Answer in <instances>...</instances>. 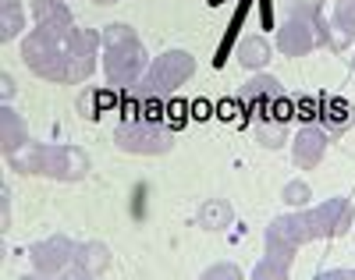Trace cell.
Returning a JSON list of instances; mask_svg holds the SVG:
<instances>
[{
    "label": "cell",
    "instance_id": "obj_26",
    "mask_svg": "<svg viewBox=\"0 0 355 280\" xmlns=\"http://www.w3.org/2000/svg\"><path fill=\"white\" fill-rule=\"evenodd\" d=\"M239 114H242V103H239V96H234V100H224V103H217V117H220V121H234Z\"/></svg>",
    "mask_w": 355,
    "mask_h": 280
},
{
    "label": "cell",
    "instance_id": "obj_30",
    "mask_svg": "<svg viewBox=\"0 0 355 280\" xmlns=\"http://www.w3.org/2000/svg\"><path fill=\"white\" fill-rule=\"evenodd\" d=\"M93 4H117V0H93Z\"/></svg>",
    "mask_w": 355,
    "mask_h": 280
},
{
    "label": "cell",
    "instance_id": "obj_32",
    "mask_svg": "<svg viewBox=\"0 0 355 280\" xmlns=\"http://www.w3.org/2000/svg\"><path fill=\"white\" fill-rule=\"evenodd\" d=\"M352 64H355V60H352Z\"/></svg>",
    "mask_w": 355,
    "mask_h": 280
},
{
    "label": "cell",
    "instance_id": "obj_16",
    "mask_svg": "<svg viewBox=\"0 0 355 280\" xmlns=\"http://www.w3.org/2000/svg\"><path fill=\"white\" fill-rule=\"evenodd\" d=\"M25 28V11L21 0H0V43H11Z\"/></svg>",
    "mask_w": 355,
    "mask_h": 280
},
{
    "label": "cell",
    "instance_id": "obj_20",
    "mask_svg": "<svg viewBox=\"0 0 355 280\" xmlns=\"http://www.w3.org/2000/svg\"><path fill=\"white\" fill-rule=\"evenodd\" d=\"M33 15L40 25H57V21H75L64 0H33Z\"/></svg>",
    "mask_w": 355,
    "mask_h": 280
},
{
    "label": "cell",
    "instance_id": "obj_9",
    "mask_svg": "<svg viewBox=\"0 0 355 280\" xmlns=\"http://www.w3.org/2000/svg\"><path fill=\"white\" fill-rule=\"evenodd\" d=\"M281 96V82L274 78V75H252L249 82H245V89H242V96H239V103H242V121H249V117H256V114H263V110H270V103Z\"/></svg>",
    "mask_w": 355,
    "mask_h": 280
},
{
    "label": "cell",
    "instance_id": "obj_10",
    "mask_svg": "<svg viewBox=\"0 0 355 280\" xmlns=\"http://www.w3.org/2000/svg\"><path fill=\"white\" fill-rule=\"evenodd\" d=\"M327 132L316 128V124H306V128H299V135L291 139V160L295 167H302V170H313L320 160H323V152H327Z\"/></svg>",
    "mask_w": 355,
    "mask_h": 280
},
{
    "label": "cell",
    "instance_id": "obj_31",
    "mask_svg": "<svg viewBox=\"0 0 355 280\" xmlns=\"http://www.w3.org/2000/svg\"><path fill=\"white\" fill-rule=\"evenodd\" d=\"M206 4H210V8H214V4H220V0H206Z\"/></svg>",
    "mask_w": 355,
    "mask_h": 280
},
{
    "label": "cell",
    "instance_id": "obj_7",
    "mask_svg": "<svg viewBox=\"0 0 355 280\" xmlns=\"http://www.w3.org/2000/svg\"><path fill=\"white\" fill-rule=\"evenodd\" d=\"M114 146L121 152H132V157H164V152L174 149V132L164 121H121L114 128Z\"/></svg>",
    "mask_w": 355,
    "mask_h": 280
},
{
    "label": "cell",
    "instance_id": "obj_18",
    "mask_svg": "<svg viewBox=\"0 0 355 280\" xmlns=\"http://www.w3.org/2000/svg\"><path fill=\"white\" fill-rule=\"evenodd\" d=\"M266 60H270V43H266L263 36H249L239 43V64L249 68V71H259Z\"/></svg>",
    "mask_w": 355,
    "mask_h": 280
},
{
    "label": "cell",
    "instance_id": "obj_29",
    "mask_svg": "<svg viewBox=\"0 0 355 280\" xmlns=\"http://www.w3.org/2000/svg\"><path fill=\"white\" fill-rule=\"evenodd\" d=\"M323 277H355V270H327Z\"/></svg>",
    "mask_w": 355,
    "mask_h": 280
},
{
    "label": "cell",
    "instance_id": "obj_24",
    "mask_svg": "<svg viewBox=\"0 0 355 280\" xmlns=\"http://www.w3.org/2000/svg\"><path fill=\"white\" fill-rule=\"evenodd\" d=\"M266 114H270V117H277V121H284V124H291V117H295V103L284 96V92H281V96L270 103V110H266Z\"/></svg>",
    "mask_w": 355,
    "mask_h": 280
},
{
    "label": "cell",
    "instance_id": "obj_4",
    "mask_svg": "<svg viewBox=\"0 0 355 280\" xmlns=\"http://www.w3.org/2000/svg\"><path fill=\"white\" fill-rule=\"evenodd\" d=\"M100 50H103V75L114 89H135L139 78L150 68L146 46L139 43L135 28L125 21H114L100 33Z\"/></svg>",
    "mask_w": 355,
    "mask_h": 280
},
{
    "label": "cell",
    "instance_id": "obj_17",
    "mask_svg": "<svg viewBox=\"0 0 355 280\" xmlns=\"http://www.w3.org/2000/svg\"><path fill=\"white\" fill-rule=\"evenodd\" d=\"M196 224H199L202 231H220V227H227V224H231V206H227L224 199L202 202L199 213H196Z\"/></svg>",
    "mask_w": 355,
    "mask_h": 280
},
{
    "label": "cell",
    "instance_id": "obj_3",
    "mask_svg": "<svg viewBox=\"0 0 355 280\" xmlns=\"http://www.w3.org/2000/svg\"><path fill=\"white\" fill-rule=\"evenodd\" d=\"M11 170L28 177H50V181H82L89 174V152L78 146L61 142H25L15 157H8Z\"/></svg>",
    "mask_w": 355,
    "mask_h": 280
},
{
    "label": "cell",
    "instance_id": "obj_19",
    "mask_svg": "<svg viewBox=\"0 0 355 280\" xmlns=\"http://www.w3.org/2000/svg\"><path fill=\"white\" fill-rule=\"evenodd\" d=\"M78 110H82V117L96 121L107 110H114V96H110V92H100V89H85L82 100H78Z\"/></svg>",
    "mask_w": 355,
    "mask_h": 280
},
{
    "label": "cell",
    "instance_id": "obj_1",
    "mask_svg": "<svg viewBox=\"0 0 355 280\" xmlns=\"http://www.w3.org/2000/svg\"><path fill=\"white\" fill-rule=\"evenodd\" d=\"M355 224V213L348 199H327L313 209H295L284 216H274L266 227V256L252 270L256 280H288L295 248L309 245L316 238H345Z\"/></svg>",
    "mask_w": 355,
    "mask_h": 280
},
{
    "label": "cell",
    "instance_id": "obj_12",
    "mask_svg": "<svg viewBox=\"0 0 355 280\" xmlns=\"http://www.w3.org/2000/svg\"><path fill=\"white\" fill-rule=\"evenodd\" d=\"M25 142H28V128H25L21 114L11 103H4L0 107V152H4V160L15 157Z\"/></svg>",
    "mask_w": 355,
    "mask_h": 280
},
{
    "label": "cell",
    "instance_id": "obj_23",
    "mask_svg": "<svg viewBox=\"0 0 355 280\" xmlns=\"http://www.w3.org/2000/svg\"><path fill=\"white\" fill-rule=\"evenodd\" d=\"M295 114H299V121H306V124L320 121V96H302L299 107H295Z\"/></svg>",
    "mask_w": 355,
    "mask_h": 280
},
{
    "label": "cell",
    "instance_id": "obj_21",
    "mask_svg": "<svg viewBox=\"0 0 355 280\" xmlns=\"http://www.w3.org/2000/svg\"><path fill=\"white\" fill-rule=\"evenodd\" d=\"M281 199L288 202V206H295V209H302L309 199H313V189L306 181H288L284 189H281Z\"/></svg>",
    "mask_w": 355,
    "mask_h": 280
},
{
    "label": "cell",
    "instance_id": "obj_6",
    "mask_svg": "<svg viewBox=\"0 0 355 280\" xmlns=\"http://www.w3.org/2000/svg\"><path fill=\"white\" fill-rule=\"evenodd\" d=\"M192 75H196V57L189 50H167L157 60H150V68L139 78V85L128 92H135L139 100H164L182 89Z\"/></svg>",
    "mask_w": 355,
    "mask_h": 280
},
{
    "label": "cell",
    "instance_id": "obj_11",
    "mask_svg": "<svg viewBox=\"0 0 355 280\" xmlns=\"http://www.w3.org/2000/svg\"><path fill=\"white\" fill-rule=\"evenodd\" d=\"M355 40V0H334V11L327 21V43L334 50H345Z\"/></svg>",
    "mask_w": 355,
    "mask_h": 280
},
{
    "label": "cell",
    "instance_id": "obj_22",
    "mask_svg": "<svg viewBox=\"0 0 355 280\" xmlns=\"http://www.w3.org/2000/svg\"><path fill=\"white\" fill-rule=\"evenodd\" d=\"M206 280H239L242 277V266H234V263H214V266H206L202 270Z\"/></svg>",
    "mask_w": 355,
    "mask_h": 280
},
{
    "label": "cell",
    "instance_id": "obj_5",
    "mask_svg": "<svg viewBox=\"0 0 355 280\" xmlns=\"http://www.w3.org/2000/svg\"><path fill=\"white\" fill-rule=\"evenodd\" d=\"M316 46H327V21L320 15V0H299L288 21L277 28V50L288 57H302Z\"/></svg>",
    "mask_w": 355,
    "mask_h": 280
},
{
    "label": "cell",
    "instance_id": "obj_8",
    "mask_svg": "<svg viewBox=\"0 0 355 280\" xmlns=\"http://www.w3.org/2000/svg\"><path fill=\"white\" fill-rule=\"evenodd\" d=\"M75 252H78V241H71L68 234H50L46 241H36L28 248V263L43 277H71Z\"/></svg>",
    "mask_w": 355,
    "mask_h": 280
},
{
    "label": "cell",
    "instance_id": "obj_14",
    "mask_svg": "<svg viewBox=\"0 0 355 280\" xmlns=\"http://www.w3.org/2000/svg\"><path fill=\"white\" fill-rule=\"evenodd\" d=\"M249 128H252V135H256V142L263 146V149H281L284 146V135H288V124L284 121H277V117H270V114H256V117H249L245 121Z\"/></svg>",
    "mask_w": 355,
    "mask_h": 280
},
{
    "label": "cell",
    "instance_id": "obj_13",
    "mask_svg": "<svg viewBox=\"0 0 355 280\" xmlns=\"http://www.w3.org/2000/svg\"><path fill=\"white\" fill-rule=\"evenodd\" d=\"M107 270H110V252H107V245H100V241H78L71 277H103Z\"/></svg>",
    "mask_w": 355,
    "mask_h": 280
},
{
    "label": "cell",
    "instance_id": "obj_28",
    "mask_svg": "<svg viewBox=\"0 0 355 280\" xmlns=\"http://www.w3.org/2000/svg\"><path fill=\"white\" fill-rule=\"evenodd\" d=\"M192 110H196L192 117H199V121H206V117H210V103H206V100H196V103H192Z\"/></svg>",
    "mask_w": 355,
    "mask_h": 280
},
{
    "label": "cell",
    "instance_id": "obj_2",
    "mask_svg": "<svg viewBox=\"0 0 355 280\" xmlns=\"http://www.w3.org/2000/svg\"><path fill=\"white\" fill-rule=\"evenodd\" d=\"M96 53H100V33L96 28H78L75 21L40 25L21 43L25 64L40 78L61 85L85 82L96 71Z\"/></svg>",
    "mask_w": 355,
    "mask_h": 280
},
{
    "label": "cell",
    "instance_id": "obj_15",
    "mask_svg": "<svg viewBox=\"0 0 355 280\" xmlns=\"http://www.w3.org/2000/svg\"><path fill=\"white\" fill-rule=\"evenodd\" d=\"M320 124L331 132H345L352 124V107L341 96H320Z\"/></svg>",
    "mask_w": 355,
    "mask_h": 280
},
{
    "label": "cell",
    "instance_id": "obj_25",
    "mask_svg": "<svg viewBox=\"0 0 355 280\" xmlns=\"http://www.w3.org/2000/svg\"><path fill=\"white\" fill-rule=\"evenodd\" d=\"M182 121H185V103H171V107L164 110V124H167L171 132H174L178 124H182Z\"/></svg>",
    "mask_w": 355,
    "mask_h": 280
},
{
    "label": "cell",
    "instance_id": "obj_27",
    "mask_svg": "<svg viewBox=\"0 0 355 280\" xmlns=\"http://www.w3.org/2000/svg\"><path fill=\"white\" fill-rule=\"evenodd\" d=\"M0 96H4V103H11V96H15V78L8 71L0 75Z\"/></svg>",
    "mask_w": 355,
    "mask_h": 280
}]
</instances>
